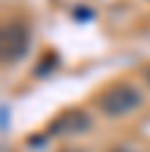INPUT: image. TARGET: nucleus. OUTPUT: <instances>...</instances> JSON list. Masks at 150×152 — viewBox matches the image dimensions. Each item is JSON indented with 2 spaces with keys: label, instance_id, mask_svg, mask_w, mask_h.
Instances as JSON below:
<instances>
[{
  "label": "nucleus",
  "instance_id": "20e7f679",
  "mask_svg": "<svg viewBox=\"0 0 150 152\" xmlns=\"http://www.w3.org/2000/svg\"><path fill=\"white\" fill-rule=\"evenodd\" d=\"M145 84H147V90H150V65L145 68Z\"/></svg>",
  "mask_w": 150,
  "mask_h": 152
},
{
  "label": "nucleus",
  "instance_id": "7ed1b4c3",
  "mask_svg": "<svg viewBox=\"0 0 150 152\" xmlns=\"http://www.w3.org/2000/svg\"><path fill=\"white\" fill-rule=\"evenodd\" d=\"M93 128V117L90 111L85 109H66L63 114H58L49 128H47V136H82Z\"/></svg>",
  "mask_w": 150,
  "mask_h": 152
},
{
  "label": "nucleus",
  "instance_id": "423d86ee",
  "mask_svg": "<svg viewBox=\"0 0 150 152\" xmlns=\"http://www.w3.org/2000/svg\"><path fill=\"white\" fill-rule=\"evenodd\" d=\"M66 152H82V149H66Z\"/></svg>",
  "mask_w": 150,
  "mask_h": 152
},
{
  "label": "nucleus",
  "instance_id": "f257e3e1",
  "mask_svg": "<svg viewBox=\"0 0 150 152\" xmlns=\"http://www.w3.org/2000/svg\"><path fill=\"white\" fill-rule=\"evenodd\" d=\"M145 103V95L137 84L131 82H117V84H109L98 98H96V106L104 117L109 120H117V117H128L134 114L137 109H142Z\"/></svg>",
  "mask_w": 150,
  "mask_h": 152
},
{
  "label": "nucleus",
  "instance_id": "39448f33",
  "mask_svg": "<svg viewBox=\"0 0 150 152\" xmlns=\"http://www.w3.org/2000/svg\"><path fill=\"white\" fill-rule=\"evenodd\" d=\"M109 152H134V149H126V147H117V149H109Z\"/></svg>",
  "mask_w": 150,
  "mask_h": 152
},
{
  "label": "nucleus",
  "instance_id": "f03ea898",
  "mask_svg": "<svg viewBox=\"0 0 150 152\" xmlns=\"http://www.w3.org/2000/svg\"><path fill=\"white\" fill-rule=\"evenodd\" d=\"M30 52V27L22 19H8L3 25V63L14 65Z\"/></svg>",
  "mask_w": 150,
  "mask_h": 152
}]
</instances>
